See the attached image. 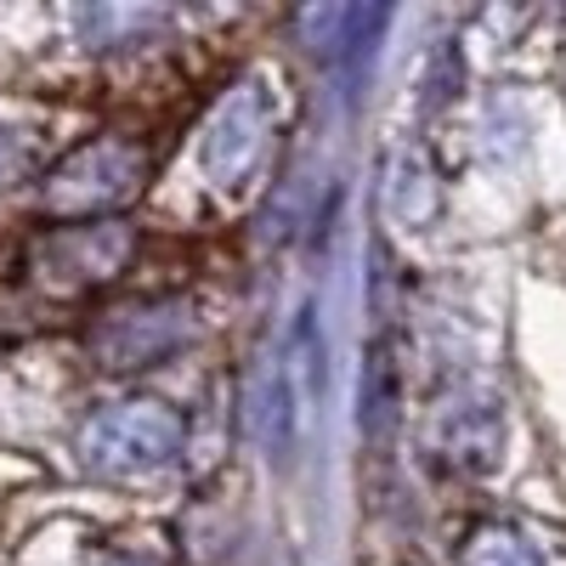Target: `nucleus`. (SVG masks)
Listing matches in <instances>:
<instances>
[{
    "label": "nucleus",
    "instance_id": "obj_1",
    "mask_svg": "<svg viewBox=\"0 0 566 566\" xmlns=\"http://www.w3.org/2000/svg\"><path fill=\"white\" fill-rule=\"evenodd\" d=\"M181 442V424L154 402H125L85 424V459L97 470H154Z\"/></svg>",
    "mask_w": 566,
    "mask_h": 566
},
{
    "label": "nucleus",
    "instance_id": "obj_2",
    "mask_svg": "<svg viewBox=\"0 0 566 566\" xmlns=\"http://www.w3.org/2000/svg\"><path fill=\"white\" fill-rule=\"evenodd\" d=\"M266 136V91L261 85H239L232 97L216 108L210 130H205V170L210 176H239Z\"/></svg>",
    "mask_w": 566,
    "mask_h": 566
},
{
    "label": "nucleus",
    "instance_id": "obj_3",
    "mask_svg": "<svg viewBox=\"0 0 566 566\" xmlns=\"http://www.w3.org/2000/svg\"><path fill=\"white\" fill-rule=\"evenodd\" d=\"M255 431L266 437L272 459L283 464L290 459V437H295V386H290V374H283V363L266 368V380H261V397H255Z\"/></svg>",
    "mask_w": 566,
    "mask_h": 566
}]
</instances>
